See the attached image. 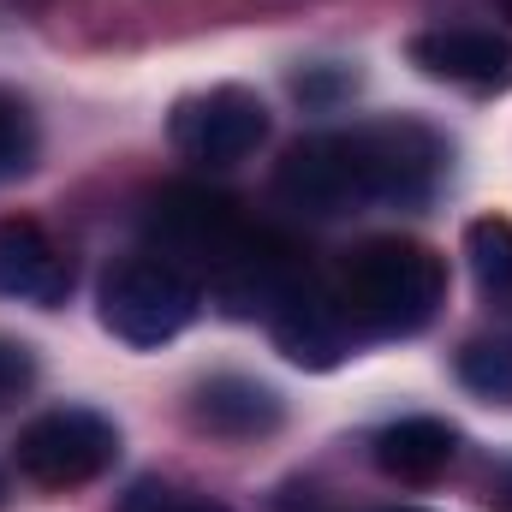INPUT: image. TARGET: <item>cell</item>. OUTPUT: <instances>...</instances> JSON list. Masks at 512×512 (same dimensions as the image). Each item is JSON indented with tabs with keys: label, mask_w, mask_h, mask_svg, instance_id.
Masks as SVG:
<instances>
[{
	"label": "cell",
	"mask_w": 512,
	"mask_h": 512,
	"mask_svg": "<svg viewBox=\"0 0 512 512\" xmlns=\"http://www.w3.org/2000/svg\"><path fill=\"white\" fill-rule=\"evenodd\" d=\"M447 173V137L423 120H370L298 137L274 167V197L298 215L334 221L370 203H423Z\"/></svg>",
	"instance_id": "obj_1"
},
{
	"label": "cell",
	"mask_w": 512,
	"mask_h": 512,
	"mask_svg": "<svg viewBox=\"0 0 512 512\" xmlns=\"http://www.w3.org/2000/svg\"><path fill=\"white\" fill-rule=\"evenodd\" d=\"M447 298V262L417 239H370L340 262L334 304L352 340H399L435 322Z\"/></svg>",
	"instance_id": "obj_2"
},
{
	"label": "cell",
	"mask_w": 512,
	"mask_h": 512,
	"mask_svg": "<svg viewBox=\"0 0 512 512\" xmlns=\"http://www.w3.org/2000/svg\"><path fill=\"white\" fill-rule=\"evenodd\" d=\"M197 304H203L197 280L161 251L126 256L102 280V328L126 346H167L197 322Z\"/></svg>",
	"instance_id": "obj_3"
},
{
	"label": "cell",
	"mask_w": 512,
	"mask_h": 512,
	"mask_svg": "<svg viewBox=\"0 0 512 512\" xmlns=\"http://www.w3.org/2000/svg\"><path fill=\"white\" fill-rule=\"evenodd\" d=\"M120 459V429L90 405H54L18 429V471L42 489L96 483Z\"/></svg>",
	"instance_id": "obj_4"
},
{
	"label": "cell",
	"mask_w": 512,
	"mask_h": 512,
	"mask_svg": "<svg viewBox=\"0 0 512 512\" xmlns=\"http://www.w3.org/2000/svg\"><path fill=\"white\" fill-rule=\"evenodd\" d=\"M167 137H173L179 155H191L203 167H233V161H245V155H256L268 143V108L256 102L251 90L221 84V90L185 96L173 108Z\"/></svg>",
	"instance_id": "obj_5"
},
{
	"label": "cell",
	"mask_w": 512,
	"mask_h": 512,
	"mask_svg": "<svg viewBox=\"0 0 512 512\" xmlns=\"http://www.w3.org/2000/svg\"><path fill=\"white\" fill-rule=\"evenodd\" d=\"M268 328H274L280 352L310 370H334L352 352V328L334 304V286H316L304 274H286V286L268 304Z\"/></svg>",
	"instance_id": "obj_6"
},
{
	"label": "cell",
	"mask_w": 512,
	"mask_h": 512,
	"mask_svg": "<svg viewBox=\"0 0 512 512\" xmlns=\"http://www.w3.org/2000/svg\"><path fill=\"white\" fill-rule=\"evenodd\" d=\"M72 292V262L66 251L24 215H6L0 221V298H18V304H60Z\"/></svg>",
	"instance_id": "obj_7"
},
{
	"label": "cell",
	"mask_w": 512,
	"mask_h": 512,
	"mask_svg": "<svg viewBox=\"0 0 512 512\" xmlns=\"http://www.w3.org/2000/svg\"><path fill=\"white\" fill-rule=\"evenodd\" d=\"M411 60L441 78V84H471V90H489V84H507L512 72V42L495 30H477V24H453V30H423L411 36Z\"/></svg>",
	"instance_id": "obj_8"
},
{
	"label": "cell",
	"mask_w": 512,
	"mask_h": 512,
	"mask_svg": "<svg viewBox=\"0 0 512 512\" xmlns=\"http://www.w3.org/2000/svg\"><path fill=\"white\" fill-rule=\"evenodd\" d=\"M280 417H286L280 393L256 376H209L191 393V423L221 441H262L280 429Z\"/></svg>",
	"instance_id": "obj_9"
},
{
	"label": "cell",
	"mask_w": 512,
	"mask_h": 512,
	"mask_svg": "<svg viewBox=\"0 0 512 512\" xmlns=\"http://www.w3.org/2000/svg\"><path fill=\"white\" fill-rule=\"evenodd\" d=\"M459 459V429L441 417H399L376 435V465L393 483H435Z\"/></svg>",
	"instance_id": "obj_10"
},
{
	"label": "cell",
	"mask_w": 512,
	"mask_h": 512,
	"mask_svg": "<svg viewBox=\"0 0 512 512\" xmlns=\"http://www.w3.org/2000/svg\"><path fill=\"white\" fill-rule=\"evenodd\" d=\"M459 382L489 405H512V334H477L459 352Z\"/></svg>",
	"instance_id": "obj_11"
},
{
	"label": "cell",
	"mask_w": 512,
	"mask_h": 512,
	"mask_svg": "<svg viewBox=\"0 0 512 512\" xmlns=\"http://www.w3.org/2000/svg\"><path fill=\"white\" fill-rule=\"evenodd\" d=\"M465 256L483 292H512V221L507 215H483L465 227Z\"/></svg>",
	"instance_id": "obj_12"
},
{
	"label": "cell",
	"mask_w": 512,
	"mask_h": 512,
	"mask_svg": "<svg viewBox=\"0 0 512 512\" xmlns=\"http://www.w3.org/2000/svg\"><path fill=\"white\" fill-rule=\"evenodd\" d=\"M30 155H36V120H30V108L18 96L0 90V179L24 173Z\"/></svg>",
	"instance_id": "obj_13"
},
{
	"label": "cell",
	"mask_w": 512,
	"mask_h": 512,
	"mask_svg": "<svg viewBox=\"0 0 512 512\" xmlns=\"http://www.w3.org/2000/svg\"><path fill=\"white\" fill-rule=\"evenodd\" d=\"M30 387H36V352L0 334V405H18Z\"/></svg>",
	"instance_id": "obj_14"
},
{
	"label": "cell",
	"mask_w": 512,
	"mask_h": 512,
	"mask_svg": "<svg viewBox=\"0 0 512 512\" xmlns=\"http://www.w3.org/2000/svg\"><path fill=\"white\" fill-rule=\"evenodd\" d=\"M120 512H227L221 501H185L179 489H167V483H137Z\"/></svg>",
	"instance_id": "obj_15"
},
{
	"label": "cell",
	"mask_w": 512,
	"mask_h": 512,
	"mask_svg": "<svg viewBox=\"0 0 512 512\" xmlns=\"http://www.w3.org/2000/svg\"><path fill=\"white\" fill-rule=\"evenodd\" d=\"M292 90H298V102L328 108V102H340V96H352V90H358V72H346V66H316V72H304Z\"/></svg>",
	"instance_id": "obj_16"
},
{
	"label": "cell",
	"mask_w": 512,
	"mask_h": 512,
	"mask_svg": "<svg viewBox=\"0 0 512 512\" xmlns=\"http://www.w3.org/2000/svg\"><path fill=\"white\" fill-rule=\"evenodd\" d=\"M489 507H495V512H512V459L495 471V477H489Z\"/></svg>",
	"instance_id": "obj_17"
},
{
	"label": "cell",
	"mask_w": 512,
	"mask_h": 512,
	"mask_svg": "<svg viewBox=\"0 0 512 512\" xmlns=\"http://www.w3.org/2000/svg\"><path fill=\"white\" fill-rule=\"evenodd\" d=\"M387 512H423V507H387Z\"/></svg>",
	"instance_id": "obj_18"
},
{
	"label": "cell",
	"mask_w": 512,
	"mask_h": 512,
	"mask_svg": "<svg viewBox=\"0 0 512 512\" xmlns=\"http://www.w3.org/2000/svg\"><path fill=\"white\" fill-rule=\"evenodd\" d=\"M501 12H507V18H512V0H501Z\"/></svg>",
	"instance_id": "obj_19"
}]
</instances>
